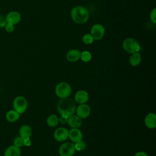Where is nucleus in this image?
I'll use <instances>...</instances> for the list:
<instances>
[{
	"label": "nucleus",
	"mask_w": 156,
	"mask_h": 156,
	"mask_svg": "<svg viewBox=\"0 0 156 156\" xmlns=\"http://www.w3.org/2000/svg\"><path fill=\"white\" fill-rule=\"evenodd\" d=\"M76 108L74 102L69 98H62L57 104V110L59 113L67 118L74 114Z\"/></svg>",
	"instance_id": "f257e3e1"
},
{
	"label": "nucleus",
	"mask_w": 156,
	"mask_h": 156,
	"mask_svg": "<svg viewBox=\"0 0 156 156\" xmlns=\"http://www.w3.org/2000/svg\"><path fill=\"white\" fill-rule=\"evenodd\" d=\"M71 16L75 23L77 24H83L88 21L89 13L85 7L76 6L71 10Z\"/></svg>",
	"instance_id": "f03ea898"
},
{
	"label": "nucleus",
	"mask_w": 156,
	"mask_h": 156,
	"mask_svg": "<svg viewBox=\"0 0 156 156\" xmlns=\"http://www.w3.org/2000/svg\"><path fill=\"white\" fill-rule=\"evenodd\" d=\"M55 92L57 96L61 99L68 98L71 93V87L67 82H62L56 85Z\"/></svg>",
	"instance_id": "7ed1b4c3"
},
{
	"label": "nucleus",
	"mask_w": 156,
	"mask_h": 156,
	"mask_svg": "<svg viewBox=\"0 0 156 156\" xmlns=\"http://www.w3.org/2000/svg\"><path fill=\"white\" fill-rule=\"evenodd\" d=\"M122 47L126 52L130 54L138 52L141 50L139 43L135 39L132 38H126L123 41Z\"/></svg>",
	"instance_id": "20e7f679"
},
{
	"label": "nucleus",
	"mask_w": 156,
	"mask_h": 156,
	"mask_svg": "<svg viewBox=\"0 0 156 156\" xmlns=\"http://www.w3.org/2000/svg\"><path fill=\"white\" fill-rule=\"evenodd\" d=\"M13 105L14 110L20 114H21L26 110L27 107V102L24 97L19 96L14 99Z\"/></svg>",
	"instance_id": "39448f33"
},
{
	"label": "nucleus",
	"mask_w": 156,
	"mask_h": 156,
	"mask_svg": "<svg viewBox=\"0 0 156 156\" xmlns=\"http://www.w3.org/2000/svg\"><path fill=\"white\" fill-rule=\"evenodd\" d=\"M76 152L73 143L66 142L61 144L58 149V154L60 156H73Z\"/></svg>",
	"instance_id": "423d86ee"
},
{
	"label": "nucleus",
	"mask_w": 156,
	"mask_h": 156,
	"mask_svg": "<svg viewBox=\"0 0 156 156\" xmlns=\"http://www.w3.org/2000/svg\"><path fill=\"white\" fill-rule=\"evenodd\" d=\"M105 34V29L102 25L100 24H94L91 29V35L94 40H99L102 39Z\"/></svg>",
	"instance_id": "0eeeda50"
},
{
	"label": "nucleus",
	"mask_w": 156,
	"mask_h": 156,
	"mask_svg": "<svg viewBox=\"0 0 156 156\" xmlns=\"http://www.w3.org/2000/svg\"><path fill=\"white\" fill-rule=\"evenodd\" d=\"M91 112L90 107L86 104H79L76 108V115L82 119L87 118Z\"/></svg>",
	"instance_id": "6e6552de"
},
{
	"label": "nucleus",
	"mask_w": 156,
	"mask_h": 156,
	"mask_svg": "<svg viewBox=\"0 0 156 156\" xmlns=\"http://www.w3.org/2000/svg\"><path fill=\"white\" fill-rule=\"evenodd\" d=\"M68 132L69 131L66 128L60 127L55 130L54 137L58 142L64 141L68 138Z\"/></svg>",
	"instance_id": "1a4fd4ad"
},
{
	"label": "nucleus",
	"mask_w": 156,
	"mask_h": 156,
	"mask_svg": "<svg viewBox=\"0 0 156 156\" xmlns=\"http://www.w3.org/2000/svg\"><path fill=\"white\" fill-rule=\"evenodd\" d=\"M68 138L73 143H77L82 140L83 134L79 128H72L68 132Z\"/></svg>",
	"instance_id": "9d476101"
},
{
	"label": "nucleus",
	"mask_w": 156,
	"mask_h": 156,
	"mask_svg": "<svg viewBox=\"0 0 156 156\" xmlns=\"http://www.w3.org/2000/svg\"><path fill=\"white\" fill-rule=\"evenodd\" d=\"M21 15L16 11H12L9 12L5 16L7 23H9L13 25L18 24L21 21Z\"/></svg>",
	"instance_id": "9b49d317"
},
{
	"label": "nucleus",
	"mask_w": 156,
	"mask_h": 156,
	"mask_svg": "<svg viewBox=\"0 0 156 156\" xmlns=\"http://www.w3.org/2000/svg\"><path fill=\"white\" fill-rule=\"evenodd\" d=\"M89 98L88 93L85 90H79L77 91L74 96L75 101L79 104H85Z\"/></svg>",
	"instance_id": "f8f14e48"
},
{
	"label": "nucleus",
	"mask_w": 156,
	"mask_h": 156,
	"mask_svg": "<svg viewBox=\"0 0 156 156\" xmlns=\"http://www.w3.org/2000/svg\"><path fill=\"white\" fill-rule=\"evenodd\" d=\"M67 123L71 128H79L82 124V119L77 115H73L68 117Z\"/></svg>",
	"instance_id": "ddd939ff"
},
{
	"label": "nucleus",
	"mask_w": 156,
	"mask_h": 156,
	"mask_svg": "<svg viewBox=\"0 0 156 156\" xmlns=\"http://www.w3.org/2000/svg\"><path fill=\"white\" fill-rule=\"evenodd\" d=\"M80 54L81 52L79 50L74 49L69 51L67 52L66 55V58L67 60L70 62H76L80 58Z\"/></svg>",
	"instance_id": "4468645a"
},
{
	"label": "nucleus",
	"mask_w": 156,
	"mask_h": 156,
	"mask_svg": "<svg viewBox=\"0 0 156 156\" xmlns=\"http://www.w3.org/2000/svg\"><path fill=\"white\" fill-rule=\"evenodd\" d=\"M146 126L151 129L156 127V115L154 113H149L146 115L144 119Z\"/></svg>",
	"instance_id": "2eb2a0df"
},
{
	"label": "nucleus",
	"mask_w": 156,
	"mask_h": 156,
	"mask_svg": "<svg viewBox=\"0 0 156 156\" xmlns=\"http://www.w3.org/2000/svg\"><path fill=\"white\" fill-rule=\"evenodd\" d=\"M21 150L20 147L13 145L6 149L4 152V156H20Z\"/></svg>",
	"instance_id": "dca6fc26"
},
{
	"label": "nucleus",
	"mask_w": 156,
	"mask_h": 156,
	"mask_svg": "<svg viewBox=\"0 0 156 156\" xmlns=\"http://www.w3.org/2000/svg\"><path fill=\"white\" fill-rule=\"evenodd\" d=\"M19 133L20 136L23 139L30 138L32 135V129L28 125H23L20 127Z\"/></svg>",
	"instance_id": "f3484780"
},
{
	"label": "nucleus",
	"mask_w": 156,
	"mask_h": 156,
	"mask_svg": "<svg viewBox=\"0 0 156 156\" xmlns=\"http://www.w3.org/2000/svg\"><path fill=\"white\" fill-rule=\"evenodd\" d=\"M141 60V55L139 52L133 53L129 57L130 64L133 66H136L140 65Z\"/></svg>",
	"instance_id": "a211bd4d"
},
{
	"label": "nucleus",
	"mask_w": 156,
	"mask_h": 156,
	"mask_svg": "<svg viewBox=\"0 0 156 156\" xmlns=\"http://www.w3.org/2000/svg\"><path fill=\"white\" fill-rule=\"evenodd\" d=\"M20 115L15 110H10L6 113V119L9 122H15L19 119Z\"/></svg>",
	"instance_id": "6ab92c4d"
},
{
	"label": "nucleus",
	"mask_w": 156,
	"mask_h": 156,
	"mask_svg": "<svg viewBox=\"0 0 156 156\" xmlns=\"http://www.w3.org/2000/svg\"><path fill=\"white\" fill-rule=\"evenodd\" d=\"M58 122H59L58 117L57 116V115L55 114H52L49 115L46 119L47 124L49 127H55L57 126V124H58Z\"/></svg>",
	"instance_id": "aec40b11"
},
{
	"label": "nucleus",
	"mask_w": 156,
	"mask_h": 156,
	"mask_svg": "<svg viewBox=\"0 0 156 156\" xmlns=\"http://www.w3.org/2000/svg\"><path fill=\"white\" fill-rule=\"evenodd\" d=\"M80 59L84 62H88L91 59V54L89 51H85L81 52Z\"/></svg>",
	"instance_id": "412c9836"
},
{
	"label": "nucleus",
	"mask_w": 156,
	"mask_h": 156,
	"mask_svg": "<svg viewBox=\"0 0 156 156\" xmlns=\"http://www.w3.org/2000/svg\"><path fill=\"white\" fill-rule=\"evenodd\" d=\"M74 147L76 149V151H83L86 147V143L85 141L81 140L80 141H78L74 144Z\"/></svg>",
	"instance_id": "4be33fe9"
},
{
	"label": "nucleus",
	"mask_w": 156,
	"mask_h": 156,
	"mask_svg": "<svg viewBox=\"0 0 156 156\" xmlns=\"http://www.w3.org/2000/svg\"><path fill=\"white\" fill-rule=\"evenodd\" d=\"M94 40L93 37H92V35L89 34H85L82 37V41L86 44H89L92 43Z\"/></svg>",
	"instance_id": "5701e85b"
},
{
	"label": "nucleus",
	"mask_w": 156,
	"mask_h": 156,
	"mask_svg": "<svg viewBox=\"0 0 156 156\" xmlns=\"http://www.w3.org/2000/svg\"><path fill=\"white\" fill-rule=\"evenodd\" d=\"M14 145L18 147L24 146L23 138H22L20 136L16 137L14 140Z\"/></svg>",
	"instance_id": "b1692460"
},
{
	"label": "nucleus",
	"mask_w": 156,
	"mask_h": 156,
	"mask_svg": "<svg viewBox=\"0 0 156 156\" xmlns=\"http://www.w3.org/2000/svg\"><path fill=\"white\" fill-rule=\"evenodd\" d=\"M150 19L152 23H156V9L155 8L153 9V10L151 12Z\"/></svg>",
	"instance_id": "393cba45"
},
{
	"label": "nucleus",
	"mask_w": 156,
	"mask_h": 156,
	"mask_svg": "<svg viewBox=\"0 0 156 156\" xmlns=\"http://www.w3.org/2000/svg\"><path fill=\"white\" fill-rule=\"evenodd\" d=\"M5 30L6 32H9V33H10V32H12L14 31L15 30V27H14V25L13 24H9V23H7V24L5 26Z\"/></svg>",
	"instance_id": "a878e982"
},
{
	"label": "nucleus",
	"mask_w": 156,
	"mask_h": 156,
	"mask_svg": "<svg viewBox=\"0 0 156 156\" xmlns=\"http://www.w3.org/2000/svg\"><path fill=\"white\" fill-rule=\"evenodd\" d=\"M7 24L5 17L2 15H0V27H4Z\"/></svg>",
	"instance_id": "bb28decb"
},
{
	"label": "nucleus",
	"mask_w": 156,
	"mask_h": 156,
	"mask_svg": "<svg viewBox=\"0 0 156 156\" xmlns=\"http://www.w3.org/2000/svg\"><path fill=\"white\" fill-rule=\"evenodd\" d=\"M68 118H67V117H66V116L60 115V118H58V121H59V122H61L62 124H66V123H67Z\"/></svg>",
	"instance_id": "cd10ccee"
},
{
	"label": "nucleus",
	"mask_w": 156,
	"mask_h": 156,
	"mask_svg": "<svg viewBox=\"0 0 156 156\" xmlns=\"http://www.w3.org/2000/svg\"><path fill=\"white\" fill-rule=\"evenodd\" d=\"M23 144L26 146H29L31 144V141L30 140V138H26L23 139Z\"/></svg>",
	"instance_id": "c85d7f7f"
},
{
	"label": "nucleus",
	"mask_w": 156,
	"mask_h": 156,
	"mask_svg": "<svg viewBox=\"0 0 156 156\" xmlns=\"http://www.w3.org/2000/svg\"><path fill=\"white\" fill-rule=\"evenodd\" d=\"M134 156H148L147 153L145 152H143V151H140V152H136Z\"/></svg>",
	"instance_id": "c756f323"
}]
</instances>
